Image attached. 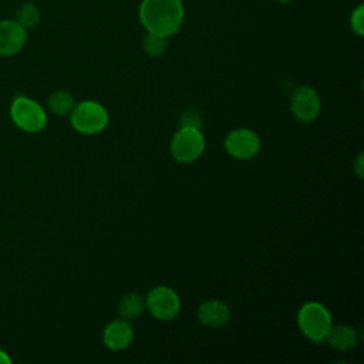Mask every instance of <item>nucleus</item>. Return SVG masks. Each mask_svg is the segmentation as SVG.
Returning <instances> with one entry per match:
<instances>
[{
	"label": "nucleus",
	"instance_id": "f3484780",
	"mask_svg": "<svg viewBox=\"0 0 364 364\" xmlns=\"http://www.w3.org/2000/svg\"><path fill=\"white\" fill-rule=\"evenodd\" d=\"M350 26H351V30L357 34V36H363L364 34V7L363 4H358L351 16H350Z\"/></svg>",
	"mask_w": 364,
	"mask_h": 364
},
{
	"label": "nucleus",
	"instance_id": "dca6fc26",
	"mask_svg": "<svg viewBox=\"0 0 364 364\" xmlns=\"http://www.w3.org/2000/svg\"><path fill=\"white\" fill-rule=\"evenodd\" d=\"M166 47L168 44L165 37L146 33V36L142 38V50L151 57H161L162 54H165Z\"/></svg>",
	"mask_w": 364,
	"mask_h": 364
},
{
	"label": "nucleus",
	"instance_id": "20e7f679",
	"mask_svg": "<svg viewBox=\"0 0 364 364\" xmlns=\"http://www.w3.org/2000/svg\"><path fill=\"white\" fill-rule=\"evenodd\" d=\"M70 121L75 131L92 135L101 132L107 127L108 112L100 102L85 100L74 105L70 112Z\"/></svg>",
	"mask_w": 364,
	"mask_h": 364
},
{
	"label": "nucleus",
	"instance_id": "f03ea898",
	"mask_svg": "<svg viewBox=\"0 0 364 364\" xmlns=\"http://www.w3.org/2000/svg\"><path fill=\"white\" fill-rule=\"evenodd\" d=\"M10 119L13 124L28 134H36L47 125V114L36 100L27 95H16L10 104Z\"/></svg>",
	"mask_w": 364,
	"mask_h": 364
},
{
	"label": "nucleus",
	"instance_id": "f8f14e48",
	"mask_svg": "<svg viewBox=\"0 0 364 364\" xmlns=\"http://www.w3.org/2000/svg\"><path fill=\"white\" fill-rule=\"evenodd\" d=\"M326 340L333 348L340 350V351H347L355 346L357 333L353 327L346 326V324L331 326Z\"/></svg>",
	"mask_w": 364,
	"mask_h": 364
},
{
	"label": "nucleus",
	"instance_id": "aec40b11",
	"mask_svg": "<svg viewBox=\"0 0 364 364\" xmlns=\"http://www.w3.org/2000/svg\"><path fill=\"white\" fill-rule=\"evenodd\" d=\"M355 169H357V173L360 178H363V155L360 154L358 158H357V162H355Z\"/></svg>",
	"mask_w": 364,
	"mask_h": 364
},
{
	"label": "nucleus",
	"instance_id": "6e6552de",
	"mask_svg": "<svg viewBox=\"0 0 364 364\" xmlns=\"http://www.w3.org/2000/svg\"><path fill=\"white\" fill-rule=\"evenodd\" d=\"M225 148L236 159H250L260 151V139L252 129L237 128L228 134Z\"/></svg>",
	"mask_w": 364,
	"mask_h": 364
},
{
	"label": "nucleus",
	"instance_id": "39448f33",
	"mask_svg": "<svg viewBox=\"0 0 364 364\" xmlns=\"http://www.w3.org/2000/svg\"><path fill=\"white\" fill-rule=\"evenodd\" d=\"M205 151V138L199 128L182 127L171 142L172 156L181 164H191L199 159Z\"/></svg>",
	"mask_w": 364,
	"mask_h": 364
},
{
	"label": "nucleus",
	"instance_id": "4468645a",
	"mask_svg": "<svg viewBox=\"0 0 364 364\" xmlns=\"http://www.w3.org/2000/svg\"><path fill=\"white\" fill-rule=\"evenodd\" d=\"M14 20L21 26L24 27L27 31L37 27V24L40 23L41 20V11L40 9L37 7V4L34 3H23L17 10H16V14H14Z\"/></svg>",
	"mask_w": 364,
	"mask_h": 364
},
{
	"label": "nucleus",
	"instance_id": "2eb2a0df",
	"mask_svg": "<svg viewBox=\"0 0 364 364\" xmlns=\"http://www.w3.org/2000/svg\"><path fill=\"white\" fill-rule=\"evenodd\" d=\"M75 105V101L73 98V95L64 90H57L54 91L50 98H48V107L55 114V115H60V117H64V115H68L73 108Z\"/></svg>",
	"mask_w": 364,
	"mask_h": 364
},
{
	"label": "nucleus",
	"instance_id": "a211bd4d",
	"mask_svg": "<svg viewBox=\"0 0 364 364\" xmlns=\"http://www.w3.org/2000/svg\"><path fill=\"white\" fill-rule=\"evenodd\" d=\"M179 125L182 127H191V128H199L200 127V117L198 112L189 109L185 111L181 117H179Z\"/></svg>",
	"mask_w": 364,
	"mask_h": 364
},
{
	"label": "nucleus",
	"instance_id": "7ed1b4c3",
	"mask_svg": "<svg viewBox=\"0 0 364 364\" xmlns=\"http://www.w3.org/2000/svg\"><path fill=\"white\" fill-rule=\"evenodd\" d=\"M297 323L301 333L314 343L324 341L333 326L330 311L317 301H309L300 307Z\"/></svg>",
	"mask_w": 364,
	"mask_h": 364
},
{
	"label": "nucleus",
	"instance_id": "ddd939ff",
	"mask_svg": "<svg viewBox=\"0 0 364 364\" xmlns=\"http://www.w3.org/2000/svg\"><path fill=\"white\" fill-rule=\"evenodd\" d=\"M145 310V299L139 293H128L121 297L118 303L119 316L125 320L135 318Z\"/></svg>",
	"mask_w": 364,
	"mask_h": 364
},
{
	"label": "nucleus",
	"instance_id": "f257e3e1",
	"mask_svg": "<svg viewBox=\"0 0 364 364\" xmlns=\"http://www.w3.org/2000/svg\"><path fill=\"white\" fill-rule=\"evenodd\" d=\"M138 16L146 33L168 38L181 28L185 9L182 0H142Z\"/></svg>",
	"mask_w": 364,
	"mask_h": 364
},
{
	"label": "nucleus",
	"instance_id": "0eeeda50",
	"mask_svg": "<svg viewBox=\"0 0 364 364\" xmlns=\"http://www.w3.org/2000/svg\"><path fill=\"white\" fill-rule=\"evenodd\" d=\"M321 108L320 97L314 88L309 85L297 87L290 98V109L294 118L303 122H310L317 118Z\"/></svg>",
	"mask_w": 364,
	"mask_h": 364
},
{
	"label": "nucleus",
	"instance_id": "1a4fd4ad",
	"mask_svg": "<svg viewBox=\"0 0 364 364\" xmlns=\"http://www.w3.org/2000/svg\"><path fill=\"white\" fill-rule=\"evenodd\" d=\"M28 31L14 18L0 20V55L11 57L18 54L27 43Z\"/></svg>",
	"mask_w": 364,
	"mask_h": 364
},
{
	"label": "nucleus",
	"instance_id": "9b49d317",
	"mask_svg": "<svg viewBox=\"0 0 364 364\" xmlns=\"http://www.w3.org/2000/svg\"><path fill=\"white\" fill-rule=\"evenodd\" d=\"M198 318L208 327H222L230 318V310L222 300H206L198 309Z\"/></svg>",
	"mask_w": 364,
	"mask_h": 364
},
{
	"label": "nucleus",
	"instance_id": "423d86ee",
	"mask_svg": "<svg viewBox=\"0 0 364 364\" xmlns=\"http://www.w3.org/2000/svg\"><path fill=\"white\" fill-rule=\"evenodd\" d=\"M145 307L159 320H172L181 310V300L171 287L158 286L148 293Z\"/></svg>",
	"mask_w": 364,
	"mask_h": 364
},
{
	"label": "nucleus",
	"instance_id": "6ab92c4d",
	"mask_svg": "<svg viewBox=\"0 0 364 364\" xmlns=\"http://www.w3.org/2000/svg\"><path fill=\"white\" fill-rule=\"evenodd\" d=\"M0 364H11V357L6 350L0 348Z\"/></svg>",
	"mask_w": 364,
	"mask_h": 364
},
{
	"label": "nucleus",
	"instance_id": "9d476101",
	"mask_svg": "<svg viewBox=\"0 0 364 364\" xmlns=\"http://www.w3.org/2000/svg\"><path fill=\"white\" fill-rule=\"evenodd\" d=\"M134 338V330L131 324L125 318H118L111 321L102 334V341L104 344L112 350V351H119L127 348Z\"/></svg>",
	"mask_w": 364,
	"mask_h": 364
},
{
	"label": "nucleus",
	"instance_id": "412c9836",
	"mask_svg": "<svg viewBox=\"0 0 364 364\" xmlns=\"http://www.w3.org/2000/svg\"><path fill=\"white\" fill-rule=\"evenodd\" d=\"M276 1H279V3H290L293 0H276Z\"/></svg>",
	"mask_w": 364,
	"mask_h": 364
}]
</instances>
